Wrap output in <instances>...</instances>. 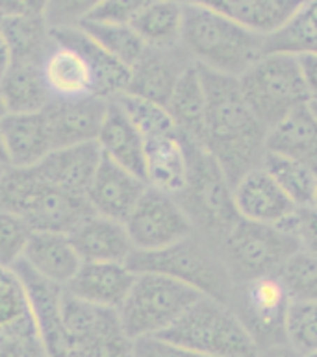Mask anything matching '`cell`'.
Returning a JSON list of instances; mask_svg holds the SVG:
<instances>
[{
	"label": "cell",
	"mask_w": 317,
	"mask_h": 357,
	"mask_svg": "<svg viewBox=\"0 0 317 357\" xmlns=\"http://www.w3.org/2000/svg\"><path fill=\"white\" fill-rule=\"evenodd\" d=\"M206 91L202 149L214 158L228 181L242 180L262 167L267 154L269 130L243 98L239 80L200 67Z\"/></svg>",
	"instance_id": "6da1fadb"
},
{
	"label": "cell",
	"mask_w": 317,
	"mask_h": 357,
	"mask_svg": "<svg viewBox=\"0 0 317 357\" xmlns=\"http://www.w3.org/2000/svg\"><path fill=\"white\" fill-rule=\"evenodd\" d=\"M180 45L197 65L232 78H242L267 54V36L191 4H184Z\"/></svg>",
	"instance_id": "7a4b0ae2"
},
{
	"label": "cell",
	"mask_w": 317,
	"mask_h": 357,
	"mask_svg": "<svg viewBox=\"0 0 317 357\" xmlns=\"http://www.w3.org/2000/svg\"><path fill=\"white\" fill-rule=\"evenodd\" d=\"M0 209L21 215L34 231L58 234H71L93 213L86 197L52 185L34 167H6L0 180Z\"/></svg>",
	"instance_id": "3957f363"
},
{
	"label": "cell",
	"mask_w": 317,
	"mask_h": 357,
	"mask_svg": "<svg viewBox=\"0 0 317 357\" xmlns=\"http://www.w3.org/2000/svg\"><path fill=\"white\" fill-rule=\"evenodd\" d=\"M184 143L188 150V178L182 191L175 197L191 220L195 234L219 246L242 219L234 204L232 183L200 144L186 139Z\"/></svg>",
	"instance_id": "277c9868"
},
{
	"label": "cell",
	"mask_w": 317,
	"mask_h": 357,
	"mask_svg": "<svg viewBox=\"0 0 317 357\" xmlns=\"http://www.w3.org/2000/svg\"><path fill=\"white\" fill-rule=\"evenodd\" d=\"M135 274L154 272L182 282L202 296L228 304L234 280L221 256L219 246L191 234L175 245L152 252L134 250L126 261Z\"/></svg>",
	"instance_id": "5b68a950"
},
{
	"label": "cell",
	"mask_w": 317,
	"mask_h": 357,
	"mask_svg": "<svg viewBox=\"0 0 317 357\" xmlns=\"http://www.w3.org/2000/svg\"><path fill=\"white\" fill-rule=\"evenodd\" d=\"M237 80L243 98L267 130L312 102L295 54L267 52Z\"/></svg>",
	"instance_id": "8992f818"
},
{
	"label": "cell",
	"mask_w": 317,
	"mask_h": 357,
	"mask_svg": "<svg viewBox=\"0 0 317 357\" xmlns=\"http://www.w3.org/2000/svg\"><path fill=\"white\" fill-rule=\"evenodd\" d=\"M158 337L208 357H258L260 348L230 305L200 296Z\"/></svg>",
	"instance_id": "52a82bcc"
},
{
	"label": "cell",
	"mask_w": 317,
	"mask_h": 357,
	"mask_svg": "<svg viewBox=\"0 0 317 357\" xmlns=\"http://www.w3.org/2000/svg\"><path fill=\"white\" fill-rule=\"evenodd\" d=\"M202 294L163 274L140 272L117 310L124 333L135 341L165 333Z\"/></svg>",
	"instance_id": "ba28073f"
},
{
	"label": "cell",
	"mask_w": 317,
	"mask_h": 357,
	"mask_svg": "<svg viewBox=\"0 0 317 357\" xmlns=\"http://www.w3.org/2000/svg\"><path fill=\"white\" fill-rule=\"evenodd\" d=\"M219 252L234 283L279 276L299 243L279 226L239 219L219 243Z\"/></svg>",
	"instance_id": "9c48e42d"
},
{
	"label": "cell",
	"mask_w": 317,
	"mask_h": 357,
	"mask_svg": "<svg viewBox=\"0 0 317 357\" xmlns=\"http://www.w3.org/2000/svg\"><path fill=\"white\" fill-rule=\"evenodd\" d=\"M291 298L279 276L234 283L228 305L260 350L286 342V314Z\"/></svg>",
	"instance_id": "30bf717a"
},
{
	"label": "cell",
	"mask_w": 317,
	"mask_h": 357,
	"mask_svg": "<svg viewBox=\"0 0 317 357\" xmlns=\"http://www.w3.org/2000/svg\"><path fill=\"white\" fill-rule=\"evenodd\" d=\"M134 250L152 252L186 239L193 231L191 220L175 195L147 187L128 219L124 220Z\"/></svg>",
	"instance_id": "8fae6325"
},
{
	"label": "cell",
	"mask_w": 317,
	"mask_h": 357,
	"mask_svg": "<svg viewBox=\"0 0 317 357\" xmlns=\"http://www.w3.org/2000/svg\"><path fill=\"white\" fill-rule=\"evenodd\" d=\"M0 357H49L15 268L0 267Z\"/></svg>",
	"instance_id": "7c38bea8"
},
{
	"label": "cell",
	"mask_w": 317,
	"mask_h": 357,
	"mask_svg": "<svg viewBox=\"0 0 317 357\" xmlns=\"http://www.w3.org/2000/svg\"><path fill=\"white\" fill-rule=\"evenodd\" d=\"M110 100L97 95L52 98L43 109L52 150L95 143L106 119Z\"/></svg>",
	"instance_id": "4fadbf2b"
},
{
	"label": "cell",
	"mask_w": 317,
	"mask_h": 357,
	"mask_svg": "<svg viewBox=\"0 0 317 357\" xmlns=\"http://www.w3.org/2000/svg\"><path fill=\"white\" fill-rule=\"evenodd\" d=\"M147 187L149 183L143 178L135 176L134 172L126 171L103 155L97 172L87 187L86 198L93 213L124 222L135 204L140 202Z\"/></svg>",
	"instance_id": "5bb4252c"
},
{
	"label": "cell",
	"mask_w": 317,
	"mask_h": 357,
	"mask_svg": "<svg viewBox=\"0 0 317 357\" xmlns=\"http://www.w3.org/2000/svg\"><path fill=\"white\" fill-rule=\"evenodd\" d=\"M13 268L24 283L34 319L38 322L39 333H41L49 357H61L73 350L65 333L64 317H61L65 289L39 276L38 272H34L24 261L17 263Z\"/></svg>",
	"instance_id": "9a60e30c"
},
{
	"label": "cell",
	"mask_w": 317,
	"mask_h": 357,
	"mask_svg": "<svg viewBox=\"0 0 317 357\" xmlns=\"http://www.w3.org/2000/svg\"><path fill=\"white\" fill-rule=\"evenodd\" d=\"M195 63L180 47L147 48L138 63L130 69V95L165 106L172 89L189 65Z\"/></svg>",
	"instance_id": "2e32d148"
},
{
	"label": "cell",
	"mask_w": 317,
	"mask_h": 357,
	"mask_svg": "<svg viewBox=\"0 0 317 357\" xmlns=\"http://www.w3.org/2000/svg\"><path fill=\"white\" fill-rule=\"evenodd\" d=\"M232 192L239 217L253 222L280 226L297 209L264 167L247 172L234 183Z\"/></svg>",
	"instance_id": "e0dca14e"
},
{
	"label": "cell",
	"mask_w": 317,
	"mask_h": 357,
	"mask_svg": "<svg viewBox=\"0 0 317 357\" xmlns=\"http://www.w3.org/2000/svg\"><path fill=\"white\" fill-rule=\"evenodd\" d=\"M135 272L126 263H82L65 293L87 304L117 311L134 285Z\"/></svg>",
	"instance_id": "ac0fdd59"
},
{
	"label": "cell",
	"mask_w": 317,
	"mask_h": 357,
	"mask_svg": "<svg viewBox=\"0 0 317 357\" xmlns=\"http://www.w3.org/2000/svg\"><path fill=\"white\" fill-rule=\"evenodd\" d=\"M50 33L56 43L75 48L86 59L93 76V95L113 100L128 91L130 67L108 54L80 26L50 30Z\"/></svg>",
	"instance_id": "d6986e66"
},
{
	"label": "cell",
	"mask_w": 317,
	"mask_h": 357,
	"mask_svg": "<svg viewBox=\"0 0 317 357\" xmlns=\"http://www.w3.org/2000/svg\"><path fill=\"white\" fill-rule=\"evenodd\" d=\"M177 2L212 10L262 36L279 32L304 6L302 0H177Z\"/></svg>",
	"instance_id": "ffe728a7"
},
{
	"label": "cell",
	"mask_w": 317,
	"mask_h": 357,
	"mask_svg": "<svg viewBox=\"0 0 317 357\" xmlns=\"http://www.w3.org/2000/svg\"><path fill=\"white\" fill-rule=\"evenodd\" d=\"M82 263H126L134 252L124 222L91 213L69 234Z\"/></svg>",
	"instance_id": "44dd1931"
},
{
	"label": "cell",
	"mask_w": 317,
	"mask_h": 357,
	"mask_svg": "<svg viewBox=\"0 0 317 357\" xmlns=\"http://www.w3.org/2000/svg\"><path fill=\"white\" fill-rule=\"evenodd\" d=\"M101 160L103 152L95 141L52 150L34 169L52 185L73 195L86 197L87 187L97 172Z\"/></svg>",
	"instance_id": "7402d4cb"
},
{
	"label": "cell",
	"mask_w": 317,
	"mask_h": 357,
	"mask_svg": "<svg viewBox=\"0 0 317 357\" xmlns=\"http://www.w3.org/2000/svg\"><path fill=\"white\" fill-rule=\"evenodd\" d=\"M10 167L30 169L52 152L43 112L8 113L0 121Z\"/></svg>",
	"instance_id": "603a6c76"
},
{
	"label": "cell",
	"mask_w": 317,
	"mask_h": 357,
	"mask_svg": "<svg viewBox=\"0 0 317 357\" xmlns=\"http://www.w3.org/2000/svg\"><path fill=\"white\" fill-rule=\"evenodd\" d=\"M188 178V150L178 132L145 139V181L149 187L178 195Z\"/></svg>",
	"instance_id": "cb8c5ba5"
},
{
	"label": "cell",
	"mask_w": 317,
	"mask_h": 357,
	"mask_svg": "<svg viewBox=\"0 0 317 357\" xmlns=\"http://www.w3.org/2000/svg\"><path fill=\"white\" fill-rule=\"evenodd\" d=\"M22 261L39 276L61 287L75 278L82 265L69 234L58 231H34Z\"/></svg>",
	"instance_id": "d4e9b609"
},
{
	"label": "cell",
	"mask_w": 317,
	"mask_h": 357,
	"mask_svg": "<svg viewBox=\"0 0 317 357\" xmlns=\"http://www.w3.org/2000/svg\"><path fill=\"white\" fill-rule=\"evenodd\" d=\"M97 143L108 160L145 180V141L115 100H110Z\"/></svg>",
	"instance_id": "484cf974"
},
{
	"label": "cell",
	"mask_w": 317,
	"mask_h": 357,
	"mask_svg": "<svg viewBox=\"0 0 317 357\" xmlns=\"http://www.w3.org/2000/svg\"><path fill=\"white\" fill-rule=\"evenodd\" d=\"M175 128L182 139L202 144L206 117V91L200 76L199 65L191 63L184 70L180 80L172 89L169 102L165 104Z\"/></svg>",
	"instance_id": "4316f807"
},
{
	"label": "cell",
	"mask_w": 317,
	"mask_h": 357,
	"mask_svg": "<svg viewBox=\"0 0 317 357\" xmlns=\"http://www.w3.org/2000/svg\"><path fill=\"white\" fill-rule=\"evenodd\" d=\"M267 152L301 161L317 172V117L310 104L269 130Z\"/></svg>",
	"instance_id": "83f0119b"
},
{
	"label": "cell",
	"mask_w": 317,
	"mask_h": 357,
	"mask_svg": "<svg viewBox=\"0 0 317 357\" xmlns=\"http://www.w3.org/2000/svg\"><path fill=\"white\" fill-rule=\"evenodd\" d=\"M41 69L52 98L93 95L91 70L75 48L54 41L52 50L43 59Z\"/></svg>",
	"instance_id": "f1b7e54d"
},
{
	"label": "cell",
	"mask_w": 317,
	"mask_h": 357,
	"mask_svg": "<svg viewBox=\"0 0 317 357\" xmlns=\"http://www.w3.org/2000/svg\"><path fill=\"white\" fill-rule=\"evenodd\" d=\"M0 93L10 113L43 112L52 100L38 63H11L0 78Z\"/></svg>",
	"instance_id": "f546056e"
},
{
	"label": "cell",
	"mask_w": 317,
	"mask_h": 357,
	"mask_svg": "<svg viewBox=\"0 0 317 357\" xmlns=\"http://www.w3.org/2000/svg\"><path fill=\"white\" fill-rule=\"evenodd\" d=\"M149 48L180 47L184 4L177 0H154L130 24Z\"/></svg>",
	"instance_id": "4dcf8cb0"
},
{
	"label": "cell",
	"mask_w": 317,
	"mask_h": 357,
	"mask_svg": "<svg viewBox=\"0 0 317 357\" xmlns=\"http://www.w3.org/2000/svg\"><path fill=\"white\" fill-rule=\"evenodd\" d=\"M10 47L11 63H38L52 50L54 39L45 17L36 19H0Z\"/></svg>",
	"instance_id": "1f68e13d"
},
{
	"label": "cell",
	"mask_w": 317,
	"mask_h": 357,
	"mask_svg": "<svg viewBox=\"0 0 317 357\" xmlns=\"http://www.w3.org/2000/svg\"><path fill=\"white\" fill-rule=\"evenodd\" d=\"M262 167L277 185L286 192V197L295 204V208H312L317 198V172L304 163L286 155L267 152Z\"/></svg>",
	"instance_id": "d6a6232c"
},
{
	"label": "cell",
	"mask_w": 317,
	"mask_h": 357,
	"mask_svg": "<svg viewBox=\"0 0 317 357\" xmlns=\"http://www.w3.org/2000/svg\"><path fill=\"white\" fill-rule=\"evenodd\" d=\"M267 52H317V0L304 2L284 28L267 36Z\"/></svg>",
	"instance_id": "836d02e7"
},
{
	"label": "cell",
	"mask_w": 317,
	"mask_h": 357,
	"mask_svg": "<svg viewBox=\"0 0 317 357\" xmlns=\"http://www.w3.org/2000/svg\"><path fill=\"white\" fill-rule=\"evenodd\" d=\"M78 26L89 36L97 45L112 54L113 58L119 59L126 67H134L145 54L147 47L135 30L130 24H112V22L84 21Z\"/></svg>",
	"instance_id": "e575fe53"
},
{
	"label": "cell",
	"mask_w": 317,
	"mask_h": 357,
	"mask_svg": "<svg viewBox=\"0 0 317 357\" xmlns=\"http://www.w3.org/2000/svg\"><path fill=\"white\" fill-rule=\"evenodd\" d=\"M113 100L117 102L119 107L126 113V117L132 121V124L140 132L143 141L149 137H154V135L178 132L175 128L171 115L167 112V107L161 106V104L141 98V96L130 95V93H123Z\"/></svg>",
	"instance_id": "d590c367"
},
{
	"label": "cell",
	"mask_w": 317,
	"mask_h": 357,
	"mask_svg": "<svg viewBox=\"0 0 317 357\" xmlns=\"http://www.w3.org/2000/svg\"><path fill=\"white\" fill-rule=\"evenodd\" d=\"M286 344L304 357L317 352V302H291L286 314Z\"/></svg>",
	"instance_id": "8d00e7d4"
},
{
	"label": "cell",
	"mask_w": 317,
	"mask_h": 357,
	"mask_svg": "<svg viewBox=\"0 0 317 357\" xmlns=\"http://www.w3.org/2000/svg\"><path fill=\"white\" fill-rule=\"evenodd\" d=\"M279 280L291 302H317V257L295 252L279 272Z\"/></svg>",
	"instance_id": "74e56055"
},
{
	"label": "cell",
	"mask_w": 317,
	"mask_h": 357,
	"mask_svg": "<svg viewBox=\"0 0 317 357\" xmlns=\"http://www.w3.org/2000/svg\"><path fill=\"white\" fill-rule=\"evenodd\" d=\"M32 235V226L21 215L0 209V267L13 268L21 263Z\"/></svg>",
	"instance_id": "f35d334b"
},
{
	"label": "cell",
	"mask_w": 317,
	"mask_h": 357,
	"mask_svg": "<svg viewBox=\"0 0 317 357\" xmlns=\"http://www.w3.org/2000/svg\"><path fill=\"white\" fill-rule=\"evenodd\" d=\"M104 0H49L45 21L50 30L75 28L84 22Z\"/></svg>",
	"instance_id": "ab89813d"
},
{
	"label": "cell",
	"mask_w": 317,
	"mask_h": 357,
	"mask_svg": "<svg viewBox=\"0 0 317 357\" xmlns=\"http://www.w3.org/2000/svg\"><path fill=\"white\" fill-rule=\"evenodd\" d=\"M279 228L286 229L299 243V250L317 257V208H297Z\"/></svg>",
	"instance_id": "60d3db41"
},
{
	"label": "cell",
	"mask_w": 317,
	"mask_h": 357,
	"mask_svg": "<svg viewBox=\"0 0 317 357\" xmlns=\"http://www.w3.org/2000/svg\"><path fill=\"white\" fill-rule=\"evenodd\" d=\"M154 0H104L86 21L112 22V24H132L141 11Z\"/></svg>",
	"instance_id": "b9f144b4"
},
{
	"label": "cell",
	"mask_w": 317,
	"mask_h": 357,
	"mask_svg": "<svg viewBox=\"0 0 317 357\" xmlns=\"http://www.w3.org/2000/svg\"><path fill=\"white\" fill-rule=\"evenodd\" d=\"M78 352L82 357H135L134 341L124 333V330L113 331Z\"/></svg>",
	"instance_id": "7bdbcfd3"
},
{
	"label": "cell",
	"mask_w": 317,
	"mask_h": 357,
	"mask_svg": "<svg viewBox=\"0 0 317 357\" xmlns=\"http://www.w3.org/2000/svg\"><path fill=\"white\" fill-rule=\"evenodd\" d=\"M135 357H208L195 352L191 348L180 347L177 342L167 341L163 337H141L134 341Z\"/></svg>",
	"instance_id": "ee69618b"
},
{
	"label": "cell",
	"mask_w": 317,
	"mask_h": 357,
	"mask_svg": "<svg viewBox=\"0 0 317 357\" xmlns=\"http://www.w3.org/2000/svg\"><path fill=\"white\" fill-rule=\"evenodd\" d=\"M49 0H0V19L45 17Z\"/></svg>",
	"instance_id": "f6af8a7d"
},
{
	"label": "cell",
	"mask_w": 317,
	"mask_h": 357,
	"mask_svg": "<svg viewBox=\"0 0 317 357\" xmlns=\"http://www.w3.org/2000/svg\"><path fill=\"white\" fill-rule=\"evenodd\" d=\"M299 61H301L302 75L307 80L310 96L312 100H317V52L299 54Z\"/></svg>",
	"instance_id": "bcb514c9"
},
{
	"label": "cell",
	"mask_w": 317,
	"mask_h": 357,
	"mask_svg": "<svg viewBox=\"0 0 317 357\" xmlns=\"http://www.w3.org/2000/svg\"><path fill=\"white\" fill-rule=\"evenodd\" d=\"M258 357H304L302 354L295 352L293 348L288 347V344H277V347H269L260 350Z\"/></svg>",
	"instance_id": "7dc6e473"
},
{
	"label": "cell",
	"mask_w": 317,
	"mask_h": 357,
	"mask_svg": "<svg viewBox=\"0 0 317 357\" xmlns=\"http://www.w3.org/2000/svg\"><path fill=\"white\" fill-rule=\"evenodd\" d=\"M11 65V54L10 47H8V41H6L4 30H2V24H0V78L4 75L8 67Z\"/></svg>",
	"instance_id": "c3c4849f"
},
{
	"label": "cell",
	"mask_w": 317,
	"mask_h": 357,
	"mask_svg": "<svg viewBox=\"0 0 317 357\" xmlns=\"http://www.w3.org/2000/svg\"><path fill=\"white\" fill-rule=\"evenodd\" d=\"M0 167H10V161H8V154H6L4 139H2V132H0Z\"/></svg>",
	"instance_id": "681fc988"
},
{
	"label": "cell",
	"mask_w": 317,
	"mask_h": 357,
	"mask_svg": "<svg viewBox=\"0 0 317 357\" xmlns=\"http://www.w3.org/2000/svg\"><path fill=\"white\" fill-rule=\"evenodd\" d=\"M8 106H6V102H4V96H2V93H0V121L8 115Z\"/></svg>",
	"instance_id": "f907efd6"
},
{
	"label": "cell",
	"mask_w": 317,
	"mask_h": 357,
	"mask_svg": "<svg viewBox=\"0 0 317 357\" xmlns=\"http://www.w3.org/2000/svg\"><path fill=\"white\" fill-rule=\"evenodd\" d=\"M61 357H82V354L78 352L76 348H73V350H69V352L64 354V356H61Z\"/></svg>",
	"instance_id": "816d5d0a"
},
{
	"label": "cell",
	"mask_w": 317,
	"mask_h": 357,
	"mask_svg": "<svg viewBox=\"0 0 317 357\" xmlns=\"http://www.w3.org/2000/svg\"><path fill=\"white\" fill-rule=\"evenodd\" d=\"M310 107H312L314 115H316V117H317V100H312V102H310Z\"/></svg>",
	"instance_id": "f5cc1de1"
},
{
	"label": "cell",
	"mask_w": 317,
	"mask_h": 357,
	"mask_svg": "<svg viewBox=\"0 0 317 357\" xmlns=\"http://www.w3.org/2000/svg\"><path fill=\"white\" fill-rule=\"evenodd\" d=\"M2 174H4V167H0V180H2Z\"/></svg>",
	"instance_id": "db71d44e"
},
{
	"label": "cell",
	"mask_w": 317,
	"mask_h": 357,
	"mask_svg": "<svg viewBox=\"0 0 317 357\" xmlns=\"http://www.w3.org/2000/svg\"><path fill=\"white\" fill-rule=\"evenodd\" d=\"M310 357H317V352H316V354H312V356H310Z\"/></svg>",
	"instance_id": "11a10c76"
},
{
	"label": "cell",
	"mask_w": 317,
	"mask_h": 357,
	"mask_svg": "<svg viewBox=\"0 0 317 357\" xmlns=\"http://www.w3.org/2000/svg\"><path fill=\"white\" fill-rule=\"evenodd\" d=\"M302 2H310V0H302Z\"/></svg>",
	"instance_id": "9f6ffc18"
},
{
	"label": "cell",
	"mask_w": 317,
	"mask_h": 357,
	"mask_svg": "<svg viewBox=\"0 0 317 357\" xmlns=\"http://www.w3.org/2000/svg\"><path fill=\"white\" fill-rule=\"evenodd\" d=\"M316 208H317V198H316Z\"/></svg>",
	"instance_id": "6f0895ef"
}]
</instances>
